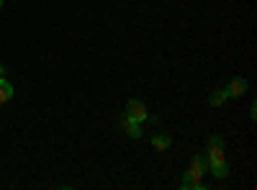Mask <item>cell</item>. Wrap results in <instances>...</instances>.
Here are the masks:
<instances>
[{
	"instance_id": "1",
	"label": "cell",
	"mask_w": 257,
	"mask_h": 190,
	"mask_svg": "<svg viewBox=\"0 0 257 190\" xmlns=\"http://www.w3.org/2000/svg\"><path fill=\"white\" fill-rule=\"evenodd\" d=\"M203 172H208V159H206V154H196V157H193V162H190V170L185 172V177L201 180Z\"/></svg>"
},
{
	"instance_id": "2",
	"label": "cell",
	"mask_w": 257,
	"mask_h": 190,
	"mask_svg": "<svg viewBox=\"0 0 257 190\" xmlns=\"http://www.w3.org/2000/svg\"><path fill=\"white\" fill-rule=\"evenodd\" d=\"M126 116L128 118H134V121H147V116H149V111H147V105L142 103V100H137V98H132L126 103Z\"/></svg>"
},
{
	"instance_id": "3",
	"label": "cell",
	"mask_w": 257,
	"mask_h": 190,
	"mask_svg": "<svg viewBox=\"0 0 257 190\" xmlns=\"http://www.w3.org/2000/svg\"><path fill=\"white\" fill-rule=\"evenodd\" d=\"M224 90H226V95H229V98H239V95H244V93H247V80H244V77H234Z\"/></svg>"
},
{
	"instance_id": "4",
	"label": "cell",
	"mask_w": 257,
	"mask_h": 190,
	"mask_svg": "<svg viewBox=\"0 0 257 190\" xmlns=\"http://www.w3.org/2000/svg\"><path fill=\"white\" fill-rule=\"evenodd\" d=\"M121 126L126 129V134L132 136V139H142V134H144V131H142V123H139V121H134V118H128L126 113L121 116Z\"/></svg>"
},
{
	"instance_id": "5",
	"label": "cell",
	"mask_w": 257,
	"mask_h": 190,
	"mask_svg": "<svg viewBox=\"0 0 257 190\" xmlns=\"http://www.w3.org/2000/svg\"><path fill=\"white\" fill-rule=\"evenodd\" d=\"M208 172H213V177H219V180H226L229 177V164L226 162H211Z\"/></svg>"
},
{
	"instance_id": "6",
	"label": "cell",
	"mask_w": 257,
	"mask_h": 190,
	"mask_svg": "<svg viewBox=\"0 0 257 190\" xmlns=\"http://www.w3.org/2000/svg\"><path fill=\"white\" fill-rule=\"evenodd\" d=\"M206 159H208V164L211 162H226L224 146H206Z\"/></svg>"
},
{
	"instance_id": "7",
	"label": "cell",
	"mask_w": 257,
	"mask_h": 190,
	"mask_svg": "<svg viewBox=\"0 0 257 190\" xmlns=\"http://www.w3.org/2000/svg\"><path fill=\"white\" fill-rule=\"evenodd\" d=\"M170 144H173V139H170L167 134H155L152 136V146H155V149H160V152L170 149Z\"/></svg>"
},
{
	"instance_id": "8",
	"label": "cell",
	"mask_w": 257,
	"mask_h": 190,
	"mask_svg": "<svg viewBox=\"0 0 257 190\" xmlns=\"http://www.w3.org/2000/svg\"><path fill=\"white\" fill-rule=\"evenodd\" d=\"M13 85H11V82L8 80H3V77H0V103H8L11 98H13Z\"/></svg>"
},
{
	"instance_id": "9",
	"label": "cell",
	"mask_w": 257,
	"mask_h": 190,
	"mask_svg": "<svg viewBox=\"0 0 257 190\" xmlns=\"http://www.w3.org/2000/svg\"><path fill=\"white\" fill-rule=\"evenodd\" d=\"M226 100H229L226 90H216V93H213V95L208 98V103L213 105V108H216V105H221V103H226Z\"/></svg>"
},
{
	"instance_id": "10",
	"label": "cell",
	"mask_w": 257,
	"mask_h": 190,
	"mask_svg": "<svg viewBox=\"0 0 257 190\" xmlns=\"http://www.w3.org/2000/svg\"><path fill=\"white\" fill-rule=\"evenodd\" d=\"M206 146H224V139H221L219 134H213V136H208V141H206Z\"/></svg>"
},
{
	"instance_id": "11",
	"label": "cell",
	"mask_w": 257,
	"mask_h": 190,
	"mask_svg": "<svg viewBox=\"0 0 257 190\" xmlns=\"http://www.w3.org/2000/svg\"><path fill=\"white\" fill-rule=\"evenodd\" d=\"M254 116H257V105L252 103V105H249V118H254Z\"/></svg>"
},
{
	"instance_id": "12",
	"label": "cell",
	"mask_w": 257,
	"mask_h": 190,
	"mask_svg": "<svg viewBox=\"0 0 257 190\" xmlns=\"http://www.w3.org/2000/svg\"><path fill=\"white\" fill-rule=\"evenodd\" d=\"M0 8H3V0H0Z\"/></svg>"
}]
</instances>
